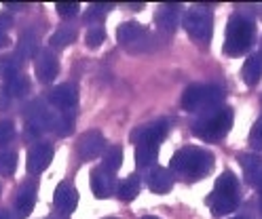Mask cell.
<instances>
[{
  "label": "cell",
  "instance_id": "cell-20",
  "mask_svg": "<svg viewBox=\"0 0 262 219\" xmlns=\"http://www.w3.org/2000/svg\"><path fill=\"white\" fill-rule=\"evenodd\" d=\"M241 76H243V82L248 84V87H254V84H258V80L262 76V57L260 55H250L248 59H245Z\"/></svg>",
  "mask_w": 262,
  "mask_h": 219
},
{
  "label": "cell",
  "instance_id": "cell-38",
  "mask_svg": "<svg viewBox=\"0 0 262 219\" xmlns=\"http://www.w3.org/2000/svg\"><path fill=\"white\" fill-rule=\"evenodd\" d=\"M142 219H159V217H152V215H146V217H142Z\"/></svg>",
  "mask_w": 262,
  "mask_h": 219
},
{
  "label": "cell",
  "instance_id": "cell-26",
  "mask_svg": "<svg viewBox=\"0 0 262 219\" xmlns=\"http://www.w3.org/2000/svg\"><path fill=\"white\" fill-rule=\"evenodd\" d=\"M28 89H30V82H28V78L24 74H15L9 80V93L13 97H24L28 93Z\"/></svg>",
  "mask_w": 262,
  "mask_h": 219
},
{
  "label": "cell",
  "instance_id": "cell-12",
  "mask_svg": "<svg viewBox=\"0 0 262 219\" xmlns=\"http://www.w3.org/2000/svg\"><path fill=\"white\" fill-rule=\"evenodd\" d=\"M49 101H51L55 108H59L61 112H70L78 104V91L74 84H68V82L57 84V87L49 93Z\"/></svg>",
  "mask_w": 262,
  "mask_h": 219
},
{
  "label": "cell",
  "instance_id": "cell-40",
  "mask_svg": "<svg viewBox=\"0 0 262 219\" xmlns=\"http://www.w3.org/2000/svg\"><path fill=\"white\" fill-rule=\"evenodd\" d=\"M106 219H117V217H106Z\"/></svg>",
  "mask_w": 262,
  "mask_h": 219
},
{
  "label": "cell",
  "instance_id": "cell-35",
  "mask_svg": "<svg viewBox=\"0 0 262 219\" xmlns=\"http://www.w3.org/2000/svg\"><path fill=\"white\" fill-rule=\"evenodd\" d=\"M256 188H258V194H260V211H262V177H260V181L256 183Z\"/></svg>",
  "mask_w": 262,
  "mask_h": 219
},
{
  "label": "cell",
  "instance_id": "cell-7",
  "mask_svg": "<svg viewBox=\"0 0 262 219\" xmlns=\"http://www.w3.org/2000/svg\"><path fill=\"white\" fill-rule=\"evenodd\" d=\"M182 26L192 40L205 44V42H209L211 32H214V17H211L209 11H205L201 7H194V9L184 13Z\"/></svg>",
  "mask_w": 262,
  "mask_h": 219
},
{
  "label": "cell",
  "instance_id": "cell-33",
  "mask_svg": "<svg viewBox=\"0 0 262 219\" xmlns=\"http://www.w3.org/2000/svg\"><path fill=\"white\" fill-rule=\"evenodd\" d=\"M55 9H57V13H59L61 17H72V15L78 13L80 7H78V3H57Z\"/></svg>",
  "mask_w": 262,
  "mask_h": 219
},
{
  "label": "cell",
  "instance_id": "cell-34",
  "mask_svg": "<svg viewBox=\"0 0 262 219\" xmlns=\"http://www.w3.org/2000/svg\"><path fill=\"white\" fill-rule=\"evenodd\" d=\"M11 28H13V17L7 13H0V36H7Z\"/></svg>",
  "mask_w": 262,
  "mask_h": 219
},
{
  "label": "cell",
  "instance_id": "cell-1",
  "mask_svg": "<svg viewBox=\"0 0 262 219\" xmlns=\"http://www.w3.org/2000/svg\"><path fill=\"white\" fill-rule=\"evenodd\" d=\"M211 168H214V154L199 145L180 148L171 156V162H169V173L184 177L186 181L203 179Z\"/></svg>",
  "mask_w": 262,
  "mask_h": 219
},
{
  "label": "cell",
  "instance_id": "cell-29",
  "mask_svg": "<svg viewBox=\"0 0 262 219\" xmlns=\"http://www.w3.org/2000/svg\"><path fill=\"white\" fill-rule=\"evenodd\" d=\"M15 168H17V154H15V152H5V154H0V173L13 175Z\"/></svg>",
  "mask_w": 262,
  "mask_h": 219
},
{
  "label": "cell",
  "instance_id": "cell-39",
  "mask_svg": "<svg viewBox=\"0 0 262 219\" xmlns=\"http://www.w3.org/2000/svg\"><path fill=\"white\" fill-rule=\"evenodd\" d=\"M233 219H250V217H233Z\"/></svg>",
  "mask_w": 262,
  "mask_h": 219
},
{
  "label": "cell",
  "instance_id": "cell-19",
  "mask_svg": "<svg viewBox=\"0 0 262 219\" xmlns=\"http://www.w3.org/2000/svg\"><path fill=\"white\" fill-rule=\"evenodd\" d=\"M38 53V38H36V34L34 32H24L21 36H19V44H17V55H13L15 59H17V63L30 59V57H34Z\"/></svg>",
  "mask_w": 262,
  "mask_h": 219
},
{
  "label": "cell",
  "instance_id": "cell-14",
  "mask_svg": "<svg viewBox=\"0 0 262 219\" xmlns=\"http://www.w3.org/2000/svg\"><path fill=\"white\" fill-rule=\"evenodd\" d=\"M91 190L97 198H108L114 190H117V179H114L112 173L104 171L102 166H97L91 173Z\"/></svg>",
  "mask_w": 262,
  "mask_h": 219
},
{
  "label": "cell",
  "instance_id": "cell-15",
  "mask_svg": "<svg viewBox=\"0 0 262 219\" xmlns=\"http://www.w3.org/2000/svg\"><path fill=\"white\" fill-rule=\"evenodd\" d=\"M155 23L165 34H173L180 26V5H161L155 13Z\"/></svg>",
  "mask_w": 262,
  "mask_h": 219
},
{
  "label": "cell",
  "instance_id": "cell-18",
  "mask_svg": "<svg viewBox=\"0 0 262 219\" xmlns=\"http://www.w3.org/2000/svg\"><path fill=\"white\" fill-rule=\"evenodd\" d=\"M239 162L243 166V173H245V179H248V183H252L254 188H256V183L262 177V158L256 156V154H241L239 156Z\"/></svg>",
  "mask_w": 262,
  "mask_h": 219
},
{
  "label": "cell",
  "instance_id": "cell-17",
  "mask_svg": "<svg viewBox=\"0 0 262 219\" xmlns=\"http://www.w3.org/2000/svg\"><path fill=\"white\" fill-rule=\"evenodd\" d=\"M34 202H36V185L34 183H24L19 192H17V200H15V207H17V213L21 217H28L34 209Z\"/></svg>",
  "mask_w": 262,
  "mask_h": 219
},
{
  "label": "cell",
  "instance_id": "cell-25",
  "mask_svg": "<svg viewBox=\"0 0 262 219\" xmlns=\"http://www.w3.org/2000/svg\"><path fill=\"white\" fill-rule=\"evenodd\" d=\"M15 74H19V63L13 55H0V78L11 80Z\"/></svg>",
  "mask_w": 262,
  "mask_h": 219
},
{
  "label": "cell",
  "instance_id": "cell-11",
  "mask_svg": "<svg viewBox=\"0 0 262 219\" xmlns=\"http://www.w3.org/2000/svg\"><path fill=\"white\" fill-rule=\"evenodd\" d=\"M51 160H53V148H51V143L42 141V143H36V145L30 148L26 164H28V171L32 175H38L51 164Z\"/></svg>",
  "mask_w": 262,
  "mask_h": 219
},
{
  "label": "cell",
  "instance_id": "cell-24",
  "mask_svg": "<svg viewBox=\"0 0 262 219\" xmlns=\"http://www.w3.org/2000/svg\"><path fill=\"white\" fill-rule=\"evenodd\" d=\"M117 194L121 200L129 202L134 200L138 194H140V177L138 175H129L127 179H123L119 185H117Z\"/></svg>",
  "mask_w": 262,
  "mask_h": 219
},
{
  "label": "cell",
  "instance_id": "cell-30",
  "mask_svg": "<svg viewBox=\"0 0 262 219\" xmlns=\"http://www.w3.org/2000/svg\"><path fill=\"white\" fill-rule=\"evenodd\" d=\"M108 9H112L110 5H91L89 7V11L85 13V21H102L104 17H106V13H108Z\"/></svg>",
  "mask_w": 262,
  "mask_h": 219
},
{
  "label": "cell",
  "instance_id": "cell-3",
  "mask_svg": "<svg viewBox=\"0 0 262 219\" xmlns=\"http://www.w3.org/2000/svg\"><path fill=\"white\" fill-rule=\"evenodd\" d=\"M239 198H241V194H239L237 177L231 171H224L216 179V185H214V190H211V194L205 198V205L216 217H222V215H228L237 209Z\"/></svg>",
  "mask_w": 262,
  "mask_h": 219
},
{
  "label": "cell",
  "instance_id": "cell-6",
  "mask_svg": "<svg viewBox=\"0 0 262 219\" xmlns=\"http://www.w3.org/2000/svg\"><path fill=\"white\" fill-rule=\"evenodd\" d=\"M117 40L121 42V46H125V51L129 53H148V51L157 48L159 38L150 30H146L142 23L138 21H125L119 26L117 30Z\"/></svg>",
  "mask_w": 262,
  "mask_h": 219
},
{
  "label": "cell",
  "instance_id": "cell-10",
  "mask_svg": "<svg viewBox=\"0 0 262 219\" xmlns=\"http://www.w3.org/2000/svg\"><path fill=\"white\" fill-rule=\"evenodd\" d=\"M106 150V139L100 131H87L80 135L78 139V154L83 160H93L97 156H102Z\"/></svg>",
  "mask_w": 262,
  "mask_h": 219
},
{
  "label": "cell",
  "instance_id": "cell-28",
  "mask_svg": "<svg viewBox=\"0 0 262 219\" xmlns=\"http://www.w3.org/2000/svg\"><path fill=\"white\" fill-rule=\"evenodd\" d=\"M55 131H57V135L59 137H66V135H70L72 131H74V116L68 112V114H63V116H59L57 120H55V127H53Z\"/></svg>",
  "mask_w": 262,
  "mask_h": 219
},
{
  "label": "cell",
  "instance_id": "cell-2",
  "mask_svg": "<svg viewBox=\"0 0 262 219\" xmlns=\"http://www.w3.org/2000/svg\"><path fill=\"white\" fill-rule=\"evenodd\" d=\"M233 108H214L203 112L196 120L192 123V135L199 137L201 141H220L226 137V133L233 127Z\"/></svg>",
  "mask_w": 262,
  "mask_h": 219
},
{
  "label": "cell",
  "instance_id": "cell-13",
  "mask_svg": "<svg viewBox=\"0 0 262 219\" xmlns=\"http://www.w3.org/2000/svg\"><path fill=\"white\" fill-rule=\"evenodd\" d=\"M53 202H55V207L59 209V213L70 215V213L76 209V205H78V192L74 190V185H72V183L61 181L57 188H55Z\"/></svg>",
  "mask_w": 262,
  "mask_h": 219
},
{
  "label": "cell",
  "instance_id": "cell-37",
  "mask_svg": "<svg viewBox=\"0 0 262 219\" xmlns=\"http://www.w3.org/2000/svg\"><path fill=\"white\" fill-rule=\"evenodd\" d=\"M0 219H11V215L7 211H0Z\"/></svg>",
  "mask_w": 262,
  "mask_h": 219
},
{
  "label": "cell",
  "instance_id": "cell-22",
  "mask_svg": "<svg viewBox=\"0 0 262 219\" xmlns=\"http://www.w3.org/2000/svg\"><path fill=\"white\" fill-rule=\"evenodd\" d=\"M74 40H76V30L70 28V26H63V28H59L51 34L49 44H51V48H66V46H70Z\"/></svg>",
  "mask_w": 262,
  "mask_h": 219
},
{
  "label": "cell",
  "instance_id": "cell-16",
  "mask_svg": "<svg viewBox=\"0 0 262 219\" xmlns=\"http://www.w3.org/2000/svg\"><path fill=\"white\" fill-rule=\"evenodd\" d=\"M146 183H148V188L155 194H167L173 188V175L165 166H155L150 168L148 177H146Z\"/></svg>",
  "mask_w": 262,
  "mask_h": 219
},
{
  "label": "cell",
  "instance_id": "cell-21",
  "mask_svg": "<svg viewBox=\"0 0 262 219\" xmlns=\"http://www.w3.org/2000/svg\"><path fill=\"white\" fill-rule=\"evenodd\" d=\"M123 164V148L119 145H110L108 150H104V160H102V168L108 173H117Z\"/></svg>",
  "mask_w": 262,
  "mask_h": 219
},
{
  "label": "cell",
  "instance_id": "cell-4",
  "mask_svg": "<svg viewBox=\"0 0 262 219\" xmlns=\"http://www.w3.org/2000/svg\"><path fill=\"white\" fill-rule=\"evenodd\" d=\"M254 36H256V26L250 17H245L241 13H235L226 26V38H224V53L226 55H245L248 48L254 44Z\"/></svg>",
  "mask_w": 262,
  "mask_h": 219
},
{
  "label": "cell",
  "instance_id": "cell-5",
  "mask_svg": "<svg viewBox=\"0 0 262 219\" xmlns=\"http://www.w3.org/2000/svg\"><path fill=\"white\" fill-rule=\"evenodd\" d=\"M224 101V91L218 84H190L182 93V110L186 112H207L220 108Z\"/></svg>",
  "mask_w": 262,
  "mask_h": 219
},
{
  "label": "cell",
  "instance_id": "cell-36",
  "mask_svg": "<svg viewBox=\"0 0 262 219\" xmlns=\"http://www.w3.org/2000/svg\"><path fill=\"white\" fill-rule=\"evenodd\" d=\"M45 219H66V217H61V215H57V213H53V215H49V217H45Z\"/></svg>",
  "mask_w": 262,
  "mask_h": 219
},
{
  "label": "cell",
  "instance_id": "cell-8",
  "mask_svg": "<svg viewBox=\"0 0 262 219\" xmlns=\"http://www.w3.org/2000/svg\"><path fill=\"white\" fill-rule=\"evenodd\" d=\"M167 131H169L167 120H155V123H148L144 127H138L134 133H131V141L138 143V145H142V143L159 145L163 139L167 137Z\"/></svg>",
  "mask_w": 262,
  "mask_h": 219
},
{
  "label": "cell",
  "instance_id": "cell-9",
  "mask_svg": "<svg viewBox=\"0 0 262 219\" xmlns=\"http://www.w3.org/2000/svg\"><path fill=\"white\" fill-rule=\"evenodd\" d=\"M34 72L40 82H53L59 74V61L53 55V51L42 48L34 55Z\"/></svg>",
  "mask_w": 262,
  "mask_h": 219
},
{
  "label": "cell",
  "instance_id": "cell-23",
  "mask_svg": "<svg viewBox=\"0 0 262 219\" xmlns=\"http://www.w3.org/2000/svg\"><path fill=\"white\" fill-rule=\"evenodd\" d=\"M159 158V145H148V143H142L136 148V164L140 168L146 166H152Z\"/></svg>",
  "mask_w": 262,
  "mask_h": 219
},
{
  "label": "cell",
  "instance_id": "cell-27",
  "mask_svg": "<svg viewBox=\"0 0 262 219\" xmlns=\"http://www.w3.org/2000/svg\"><path fill=\"white\" fill-rule=\"evenodd\" d=\"M104 40H106V32H104L102 26H93V28H89L87 34H85V42H87L89 48H97Z\"/></svg>",
  "mask_w": 262,
  "mask_h": 219
},
{
  "label": "cell",
  "instance_id": "cell-32",
  "mask_svg": "<svg viewBox=\"0 0 262 219\" xmlns=\"http://www.w3.org/2000/svg\"><path fill=\"white\" fill-rule=\"evenodd\" d=\"M15 135V125L11 120H0V145L7 143Z\"/></svg>",
  "mask_w": 262,
  "mask_h": 219
},
{
  "label": "cell",
  "instance_id": "cell-31",
  "mask_svg": "<svg viewBox=\"0 0 262 219\" xmlns=\"http://www.w3.org/2000/svg\"><path fill=\"white\" fill-rule=\"evenodd\" d=\"M250 145L258 152H262V116L254 123L252 131H250Z\"/></svg>",
  "mask_w": 262,
  "mask_h": 219
}]
</instances>
